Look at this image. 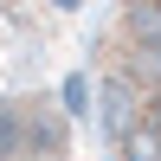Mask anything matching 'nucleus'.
Segmentation results:
<instances>
[{"label": "nucleus", "instance_id": "obj_1", "mask_svg": "<svg viewBox=\"0 0 161 161\" xmlns=\"http://www.w3.org/2000/svg\"><path fill=\"white\" fill-rule=\"evenodd\" d=\"M142 136L161 148V0H123L103 39V136Z\"/></svg>", "mask_w": 161, "mask_h": 161}]
</instances>
